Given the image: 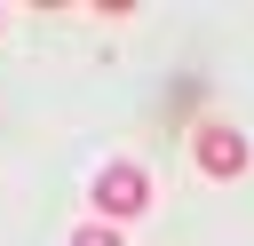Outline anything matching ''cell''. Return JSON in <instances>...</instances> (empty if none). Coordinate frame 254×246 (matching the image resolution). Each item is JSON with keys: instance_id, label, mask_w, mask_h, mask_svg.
<instances>
[{"instance_id": "obj_1", "label": "cell", "mask_w": 254, "mask_h": 246, "mask_svg": "<svg viewBox=\"0 0 254 246\" xmlns=\"http://www.w3.org/2000/svg\"><path fill=\"white\" fill-rule=\"evenodd\" d=\"M143 206H151V175H143L135 159H111V167L95 175V214L119 230V222H135Z\"/></svg>"}, {"instance_id": "obj_3", "label": "cell", "mask_w": 254, "mask_h": 246, "mask_svg": "<svg viewBox=\"0 0 254 246\" xmlns=\"http://www.w3.org/2000/svg\"><path fill=\"white\" fill-rule=\"evenodd\" d=\"M71 246H127V230H111V222H79Z\"/></svg>"}, {"instance_id": "obj_2", "label": "cell", "mask_w": 254, "mask_h": 246, "mask_svg": "<svg viewBox=\"0 0 254 246\" xmlns=\"http://www.w3.org/2000/svg\"><path fill=\"white\" fill-rule=\"evenodd\" d=\"M190 159H198L214 183H238V175L254 167V143H246L238 127H222V119H214V127H198V135H190Z\"/></svg>"}]
</instances>
